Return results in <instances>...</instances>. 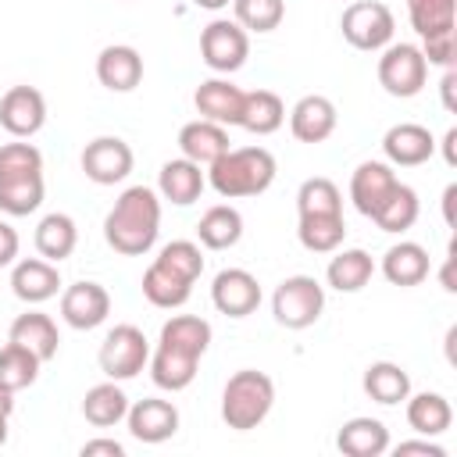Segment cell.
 <instances>
[{
  "label": "cell",
  "mask_w": 457,
  "mask_h": 457,
  "mask_svg": "<svg viewBox=\"0 0 457 457\" xmlns=\"http://www.w3.org/2000/svg\"><path fill=\"white\" fill-rule=\"evenodd\" d=\"M161 232V196L150 186H129L104 218V239L114 253L143 257Z\"/></svg>",
  "instance_id": "1"
},
{
  "label": "cell",
  "mask_w": 457,
  "mask_h": 457,
  "mask_svg": "<svg viewBox=\"0 0 457 457\" xmlns=\"http://www.w3.org/2000/svg\"><path fill=\"white\" fill-rule=\"evenodd\" d=\"M43 154L32 143H4L0 146V211L11 218H25L43 204Z\"/></svg>",
  "instance_id": "2"
},
{
  "label": "cell",
  "mask_w": 457,
  "mask_h": 457,
  "mask_svg": "<svg viewBox=\"0 0 457 457\" xmlns=\"http://www.w3.org/2000/svg\"><path fill=\"white\" fill-rule=\"evenodd\" d=\"M275 157L264 146H228L214 164H207V182L225 200L261 196L275 182Z\"/></svg>",
  "instance_id": "3"
},
{
  "label": "cell",
  "mask_w": 457,
  "mask_h": 457,
  "mask_svg": "<svg viewBox=\"0 0 457 457\" xmlns=\"http://www.w3.org/2000/svg\"><path fill=\"white\" fill-rule=\"evenodd\" d=\"M275 407V382L257 368H239L221 389V421L236 432L257 428Z\"/></svg>",
  "instance_id": "4"
},
{
  "label": "cell",
  "mask_w": 457,
  "mask_h": 457,
  "mask_svg": "<svg viewBox=\"0 0 457 457\" xmlns=\"http://www.w3.org/2000/svg\"><path fill=\"white\" fill-rule=\"evenodd\" d=\"M325 311V286L314 275H289L271 293V314L282 328H311Z\"/></svg>",
  "instance_id": "5"
},
{
  "label": "cell",
  "mask_w": 457,
  "mask_h": 457,
  "mask_svg": "<svg viewBox=\"0 0 457 457\" xmlns=\"http://www.w3.org/2000/svg\"><path fill=\"white\" fill-rule=\"evenodd\" d=\"M339 29H343V39H346L353 50L375 54V50H382V46L393 43L396 18H393V11H389L382 0H353V4L343 11Z\"/></svg>",
  "instance_id": "6"
},
{
  "label": "cell",
  "mask_w": 457,
  "mask_h": 457,
  "mask_svg": "<svg viewBox=\"0 0 457 457\" xmlns=\"http://www.w3.org/2000/svg\"><path fill=\"white\" fill-rule=\"evenodd\" d=\"M146 361H150V339L143 336V328H136V325H114L107 336H104V343H100V353H96V364H100V371L107 375V378H114V382H129V378H136L143 368H146Z\"/></svg>",
  "instance_id": "7"
},
{
  "label": "cell",
  "mask_w": 457,
  "mask_h": 457,
  "mask_svg": "<svg viewBox=\"0 0 457 457\" xmlns=\"http://www.w3.org/2000/svg\"><path fill=\"white\" fill-rule=\"evenodd\" d=\"M200 57L211 71L232 75L250 57V32L236 18H214L200 32Z\"/></svg>",
  "instance_id": "8"
},
{
  "label": "cell",
  "mask_w": 457,
  "mask_h": 457,
  "mask_svg": "<svg viewBox=\"0 0 457 457\" xmlns=\"http://www.w3.org/2000/svg\"><path fill=\"white\" fill-rule=\"evenodd\" d=\"M425 79H428V61H425V54L414 43H389V46H382L378 86L389 96L411 100V96H418L425 89Z\"/></svg>",
  "instance_id": "9"
},
{
  "label": "cell",
  "mask_w": 457,
  "mask_h": 457,
  "mask_svg": "<svg viewBox=\"0 0 457 457\" xmlns=\"http://www.w3.org/2000/svg\"><path fill=\"white\" fill-rule=\"evenodd\" d=\"M79 161H82V171H86L89 182L118 186V182L129 179V171L136 164V154H132V146L121 136H96V139L86 143Z\"/></svg>",
  "instance_id": "10"
},
{
  "label": "cell",
  "mask_w": 457,
  "mask_h": 457,
  "mask_svg": "<svg viewBox=\"0 0 457 457\" xmlns=\"http://www.w3.org/2000/svg\"><path fill=\"white\" fill-rule=\"evenodd\" d=\"M46 125V100L36 86H11L0 96V129L14 139H32Z\"/></svg>",
  "instance_id": "11"
},
{
  "label": "cell",
  "mask_w": 457,
  "mask_h": 457,
  "mask_svg": "<svg viewBox=\"0 0 457 457\" xmlns=\"http://www.w3.org/2000/svg\"><path fill=\"white\" fill-rule=\"evenodd\" d=\"M211 303L225 318H246L261 307V282L246 268H221L211 282Z\"/></svg>",
  "instance_id": "12"
},
{
  "label": "cell",
  "mask_w": 457,
  "mask_h": 457,
  "mask_svg": "<svg viewBox=\"0 0 457 457\" xmlns=\"http://www.w3.org/2000/svg\"><path fill=\"white\" fill-rule=\"evenodd\" d=\"M111 314V293L100 286V282H71L64 293H61V318L64 325L79 328V332H89L96 325H104Z\"/></svg>",
  "instance_id": "13"
},
{
  "label": "cell",
  "mask_w": 457,
  "mask_h": 457,
  "mask_svg": "<svg viewBox=\"0 0 457 457\" xmlns=\"http://www.w3.org/2000/svg\"><path fill=\"white\" fill-rule=\"evenodd\" d=\"M129 436L139 439V443H164L179 432V407L171 400H161V396H143L136 403H129Z\"/></svg>",
  "instance_id": "14"
},
{
  "label": "cell",
  "mask_w": 457,
  "mask_h": 457,
  "mask_svg": "<svg viewBox=\"0 0 457 457\" xmlns=\"http://www.w3.org/2000/svg\"><path fill=\"white\" fill-rule=\"evenodd\" d=\"M336 104L321 93H307L293 104L289 111V132L296 143H325L332 132H336Z\"/></svg>",
  "instance_id": "15"
},
{
  "label": "cell",
  "mask_w": 457,
  "mask_h": 457,
  "mask_svg": "<svg viewBox=\"0 0 457 457\" xmlns=\"http://www.w3.org/2000/svg\"><path fill=\"white\" fill-rule=\"evenodd\" d=\"M382 154L396 168H418V164H425L436 154V136L425 125H418V121H400V125L386 129Z\"/></svg>",
  "instance_id": "16"
},
{
  "label": "cell",
  "mask_w": 457,
  "mask_h": 457,
  "mask_svg": "<svg viewBox=\"0 0 457 457\" xmlns=\"http://www.w3.org/2000/svg\"><path fill=\"white\" fill-rule=\"evenodd\" d=\"M11 293L21 303H46L61 293V271L46 257H25L11 268Z\"/></svg>",
  "instance_id": "17"
},
{
  "label": "cell",
  "mask_w": 457,
  "mask_h": 457,
  "mask_svg": "<svg viewBox=\"0 0 457 457\" xmlns=\"http://www.w3.org/2000/svg\"><path fill=\"white\" fill-rule=\"evenodd\" d=\"M96 79L111 93H132L143 82V57L129 43H111L96 54Z\"/></svg>",
  "instance_id": "18"
},
{
  "label": "cell",
  "mask_w": 457,
  "mask_h": 457,
  "mask_svg": "<svg viewBox=\"0 0 457 457\" xmlns=\"http://www.w3.org/2000/svg\"><path fill=\"white\" fill-rule=\"evenodd\" d=\"M207 186V171L200 164H193L189 157H171L161 164V175H157V196L175 204V207H189L200 200Z\"/></svg>",
  "instance_id": "19"
},
{
  "label": "cell",
  "mask_w": 457,
  "mask_h": 457,
  "mask_svg": "<svg viewBox=\"0 0 457 457\" xmlns=\"http://www.w3.org/2000/svg\"><path fill=\"white\" fill-rule=\"evenodd\" d=\"M243 96L246 89H239L236 82L228 79H204L193 93V104L200 111V118L207 121H218V125H239V114H243Z\"/></svg>",
  "instance_id": "20"
},
{
  "label": "cell",
  "mask_w": 457,
  "mask_h": 457,
  "mask_svg": "<svg viewBox=\"0 0 457 457\" xmlns=\"http://www.w3.org/2000/svg\"><path fill=\"white\" fill-rule=\"evenodd\" d=\"M396 182H400V179H396V171H393L389 161H364V164H357L353 175H350V200H353V207H357L364 218H371Z\"/></svg>",
  "instance_id": "21"
},
{
  "label": "cell",
  "mask_w": 457,
  "mask_h": 457,
  "mask_svg": "<svg viewBox=\"0 0 457 457\" xmlns=\"http://www.w3.org/2000/svg\"><path fill=\"white\" fill-rule=\"evenodd\" d=\"M428 271H432L428 250L421 243H414V239H400L382 253V275H386V282H393L400 289L421 286L428 278Z\"/></svg>",
  "instance_id": "22"
},
{
  "label": "cell",
  "mask_w": 457,
  "mask_h": 457,
  "mask_svg": "<svg viewBox=\"0 0 457 457\" xmlns=\"http://www.w3.org/2000/svg\"><path fill=\"white\" fill-rule=\"evenodd\" d=\"M179 150H182V157H189L193 164L207 168V164H214V161L228 150V132H225V125L207 121V118L186 121V125L179 129Z\"/></svg>",
  "instance_id": "23"
},
{
  "label": "cell",
  "mask_w": 457,
  "mask_h": 457,
  "mask_svg": "<svg viewBox=\"0 0 457 457\" xmlns=\"http://www.w3.org/2000/svg\"><path fill=\"white\" fill-rule=\"evenodd\" d=\"M7 339L29 346L43 364L54 361V357H57V346H61L57 321H54L50 314H43V311H25V314H18V318L11 321V328H7Z\"/></svg>",
  "instance_id": "24"
},
{
  "label": "cell",
  "mask_w": 457,
  "mask_h": 457,
  "mask_svg": "<svg viewBox=\"0 0 457 457\" xmlns=\"http://www.w3.org/2000/svg\"><path fill=\"white\" fill-rule=\"evenodd\" d=\"M150 378L157 389H168V393H182L193 378H196V364L200 357L179 350V346H168V343H157V350L150 353Z\"/></svg>",
  "instance_id": "25"
},
{
  "label": "cell",
  "mask_w": 457,
  "mask_h": 457,
  "mask_svg": "<svg viewBox=\"0 0 457 457\" xmlns=\"http://www.w3.org/2000/svg\"><path fill=\"white\" fill-rule=\"evenodd\" d=\"M336 446L346 457H382L389 450V428L378 418H350L343 421V428L336 432Z\"/></svg>",
  "instance_id": "26"
},
{
  "label": "cell",
  "mask_w": 457,
  "mask_h": 457,
  "mask_svg": "<svg viewBox=\"0 0 457 457\" xmlns=\"http://www.w3.org/2000/svg\"><path fill=\"white\" fill-rule=\"evenodd\" d=\"M79 246V228H75V218L64 214V211H50L39 218L36 225V250L39 257L61 264L64 257H71Z\"/></svg>",
  "instance_id": "27"
},
{
  "label": "cell",
  "mask_w": 457,
  "mask_h": 457,
  "mask_svg": "<svg viewBox=\"0 0 457 457\" xmlns=\"http://www.w3.org/2000/svg\"><path fill=\"white\" fill-rule=\"evenodd\" d=\"M375 275V261L368 250L361 246H350V250H332V261L325 268V278L336 293H357L371 282Z\"/></svg>",
  "instance_id": "28"
},
{
  "label": "cell",
  "mask_w": 457,
  "mask_h": 457,
  "mask_svg": "<svg viewBox=\"0 0 457 457\" xmlns=\"http://www.w3.org/2000/svg\"><path fill=\"white\" fill-rule=\"evenodd\" d=\"M125 414H129V396H125V389L114 378L96 382V386L86 389V396H82V418L93 428H111V425L125 421Z\"/></svg>",
  "instance_id": "29"
},
{
  "label": "cell",
  "mask_w": 457,
  "mask_h": 457,
  "mask_svg": "<svg viewBox=\"0 0 457 457\" xmlns=\"http://www.w3.org/2000/svg\"><path fill=\"white\" fill-rule=\"evenodd\" d=\"M196 239L207 250H228L243 239V214L232 204H214L196 221Z\"/></svg>",
  "instance_id": "30"
},
{
  "label": "cell",
  "mask_w": 457,
  "mask_h": 457,
  "mask_svg": "<svg viewBox=\"0 0 457 457\" xmlns=\"http://www.w3.org/2000/svg\"><path fill=\"white\" fill-rule=\"evenodd\" d=\"M407 403V425L418 432V436H428V439H436V436H443L450 425H453V407H450V400L443 396V393H414V396H407L403 400Z\"/></svg>",
  "instance_id": "31"
},
{
  "label": "cell",
  "mask_w": 457,
  "mask_h": 457,
  "mask_svg": "<svg viewBox=\"0 0 457 457\" xmlns=\"http://www.w3.org/2000/svg\"><path fill=\"white\" fill-rule=\"evenodd\" d=\"M361 386H364V393H368L375 403H382V407L403 403V400L411 396V375H407L400 364H393V361H375V364H368Z\"/></svg>",
  "instance_id": "32"
},
{
  "label": "cell",
  "mask_w": 457,
  "mask_h": 457,
  "mask_svg": "<svg viewBox=\"0 0 457 457\" xmlns=\"http://www.w3.org/2000/svg\"><path fill=\"white\" fill-rule=\"evenodd\" d=\"M286 121V104L278 93L271 89H250L243 96V114H239V125L253 136H271L278 132Z\"/></svg>",
  "instance_id": "33"
},
{
  "label": "cell",
  "mask_w": 457,
  "mask_h": 457,
  "mask_svg": "<svg viewBox=\"0 0 457 457\" xmlns=\"http://www.w3.org/2000/svg\"><path fill=\"white\" fill-rule=\"evenodd\" d=\"M296 239L311 253H332L346 239V221L343 214H300Z\"/></svg>",
  "instance_id": "34"
},
{
  "label": "cell",
  "mask_w": 457,
  "mask_h": 457,
  "mask_svg": "<svg viewBox=\"0 0 457 457\" xmlns=\"http://www.w3.org/2000/svg\"><path fill=\"white\" fill-rule=\"evenodd\" d=\"M421 214V204H418V193L407 186V182H396L389 189V196L378 204V211L371 214V221L382 228V232H407Z\"/></svg>",
  "instance_id": "35"
},
{
  "label": "cell",
  "mask_w": 457,
  "mask_h": 457,
  "mask_svg": "<svg viewBox=\"0 0 457 457\" xmlns=\"http://www.w3.org/2000/svg\"><path fill=\"white\" fill-rule=\"evenodd\" d=\"M143 296L154 303V307H161V311H175V307H182L186 300H189V293H193V282H186V278H179V275H171L168 268H161L157 261L143 271Z\"/></svg>",
  "instance_id": "36"
},
{
  "label": "cell",
  "mask_w": 457,
  "mask_h": 457,
  "mask_svg": "<svg viewBox=\"0 0 457 457\" xmlns=\"http://www.w3.org/2000/svg\"><path fill=\"white\" fill-rule=\"evenodd\" d=\"M157 343H168V346H179L193 357H204L207 346H211V325L196 314H175L161 325V336Z\"/></svg>",
  "instance_id": "37"
},
{
  "label": "cell",
  "mask_w": 457,
  "mask_h": 457,
  "mask_svg": "<svg viewBox=\"0 0 457 457\" xmlns=\"http://www.w3.org/2000/svg\"><path fill=\"white\" fill-rule=\"evenodd\" d=\"M39 368H43V361L29 346L11 343V339H7V346H0V386H7L11 393L29 389L39 378Z\"/></svg>",
  "instance_id": "38"
},
{
  "label": "cell",
  "mask_w": 457,
  "mask_h": 457,
  "mask_svg": "<svg viewBox=\"0 0 457 457\" xmlns=\"http://www.w3.org/2000/svg\"><path fill=\"white\" fill-rule=\"evenodd\" d=\"M407 18L421 39L436 36V32H453L457 0H407Z\"/></svg>",
  "instance_id": "39"
},
{
  "label": "cell",
  "mask_w": 457,
  "mask_h": 457,
  "mask_svg": "<svg viewBox=\"0 0 457 457\" xmlns=\"http://www.w3.org/2000/svg\"><path fill=\"white\" fill-rule=\"evenodd\" d=\"M296 211L300 214H343V193L325 175L303 179L296 189Z\"/></svg>",
  "instance_id": "40"
},
{
  "label": "cell",
  "mask_w": 457,
  "mask_h": 457,
  "mask_svg": "<svg viewBox=\"0 0 457 457\" xmlns=\"http://www.w3.org/2000/svg\"><path fill=\"white\" fill-rule=\"evenodd\" d=\"M154 261L161 268H168L171 275L186 278V282H196L204 275V253H200V243H193V239H171V243H164Z\"/></svg>",
  "instance_id": "41"
},
{
  "label": "cell",
  "mask_w": 457,
  "mask_h": 457,
  "mask_svg": "<svg viewBox=\"0 0 457 457\" xmlns=\"http://www.w3.org/2000/svg\"><path fill=\"white\" fill-rule=\"evenodd\" d=\"M232 14L246 32H275L286 18L282 0H232Z\"/></svg>",
  "instance_id": "42"
},
{
  "label": "cell",
  "mask_w": 457,
  "mask_h": 457,
  "mask_svg": "<svg viewBox=\"0 0 457 457\" xmlns=\"http://www.w3.org/2000/svg\"><path fill=\"white\" fill-rule=\"evenodd\" d=\"M428 64H439V68H453V32H436V36H425L421 46Z\"/></svg>",
  "instance_id": "43"
},
{
  "label": "cell",
  "mask_w": 457,
  "mask_h": 457,
  "mask_svg": "<svg viewBox=\"0 0 457 457\" xmlns=\"http://www.w3.org/2000/svg\"><path fill=\"white\" fill-rule=\"evenodd\" d=\"M393 453H396V457H407V453H421V457H446V446H439V443H432L428 436H421V439L396 443V446H393Z\"/></svg>",
  "instance_id": "44"
},
{
  "label": "cell",
  "mask_w": 457,
  "mask_h": 457,
  "mask_svg": "<svg viewBox=\"0 0 457 457\" xmlns=\"http://www.w3.org/2000/svg\"><path fill=\"white\" fill-rule=\"evenodd\" d=\"M18 246H21V239H18L14 225L0 218V268L14 264V257H18Z\"/></svg>",
  "instance_id": "45"
},
{
  "label": "cell",
  "mask_w": 457,
  "mask_h": 457,
  "mask_svg": "<svg viewBox=\"0 0 457 457\" xmlns=\"http://www.w3.org/2000/svg\"><path fill=\"white\" fill-rule=\"evenodd\" d=\"M96 453H104V457H125V446L118 439H89V443H82V457H96Z\"/></svg>",
  "instance_id": "46"
},
{
  "label": "cell",
  "mask_w": 457,
  "mask_h": 457,
  "mask_svg": "<svg viewBox=\"0 0 457 457\" xmlns=\"http://www.w3.org/2000/svg\"><path fill=\"white\" fill-rule=\"evenodd\" d=\"M453 82H457V71L446 68V75H443V104H446V111H453Z\"/></svg>",
  "instance_id": "47"
},
{
  "label": "cell",
  "mask_w": 457,
  "mask_h": 457,
  "mask_svg": "<svg viewBox=\"0 0 457 457\" xmlns=\"http://www.w3.org/2000/svg\"><path fill=\"white\" fill-rule=\"evenodd\" d=\"M453 143H457V129H450L443 136V154H446V164H457V154H453Z\"/></svg>",
  "instance_id": "48"
},
{
  "label": "cell",
  "mask_w": 457,
  "mask_h": 457,
  "mask_svg": "<svg viewBox=\"0 0 457 457\" xmlns=\"http://www.w3.org/2000/svg\"><path fill=\"white\" fill-rule=\"evenodd\" d=\"M453 196H457V186H446V193H443V214H446L450 225H453Z\"/></svg>",
  "instance_id": "49"
},
{
  "label": "cell",
  "mask_w": 457,
  "mask_h": 457,
  "mask_svg": "<svg viewBox=\"0 0 457 457\" xmlns=\"http://www.w3.org/2000/svg\"><path fill=\"white\" fill-rule=\"evenodd\" d=\"M443 289H446V293H457V282H453V257H446V264H443Z\"/></svg>",
  "instance_id": "50"
},
{
  "label": "cell",
  "mask_w": 457,
  "mask_h": 457,
  "mask_svg": "<svg viewBox=\"0 0 457 457\" xmlns=\"http://www.w3.org/2000/svg\"><path fill=\"white\" fill-rule=\"evenodd\" d=\"M11 411H14V393L7 386H0V414L11 418Z\"/></svg>",
  "instance_id": "51"
},
{
  "label": "cell",
  "mask_w": 457,
  "mask_h": 457,
  "mask_svg": "<svg viewBox=\"0 0 457 457\" xmlns=\"http://www.w3.org/2000/svg\"><path fill=\"white\" fill-rule=\"evenodd\" d=\"M196 7H204V11H221V7H228L232 0H193Z\"/></svg>",
  "instance_id": "52"
},
{
  "label": "cell",
  "mask_w": 457,
  "mask_h": 457,
  "mask_svg": "<svg viewBox=\"0 0 457 457\" xmlns=\"http://www.w3.org/2000/svg\"><path fill=\"white\" fill-rule=\"evenodd\" d=\"M4 443H7V418L0 414V446H4Z\"/></svg>",
  "instance_id": "53"
}]
</instances>
